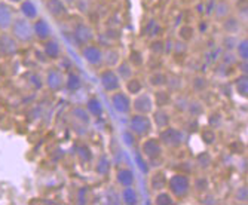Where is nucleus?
<instances>
[{"label":"nucleus","instance_id":"obj_13","mask_svg":"<svg viewBox=\"0 0 248 205\" xmlns=\"http://www.w3.org/2000/svg\"><path fill=\"white\" fill-rule=\"evenodd\" d=\"M150 115L153 126H156L159 131L171 125V113L165 107H156Z\"/></svg>","mask_w":248,"mask_h":205},{"label":"nucleus","instance_id":"obj_36","mask_svg":"<svg viewBox=\"0 0 248 205\" xmlns=\"http://www.w3.org/2000/svg\"><path fill=\"white\" fill-rule=\"evenodd\" d=\"M235 91L242 97V98H247L248 97V79H247V75H241L236 80H235Z\"/></svg>","mask_w":248,"mask_h":205},{"label":"nucleus","instance_id":"obj_40","mask_svg":"<svg viewBox=\"0 0 248 205\" xmlns=\"http://www.w3.org/2000/svg\"><path fill=\"white\" fill-rule=\"evenodd\" d=\"M238 40L239 39L236 37V34H226L221 40V49L223 51H235Z\"/></svg>","mask_w":248,"mask_h":205},{"label":"nucleus","instance_id":"obj_3","mask_svg":"<svg viewBox=\"0 0 248 205\" xmlns=\"http://www.w3.org/2000/svg\"><path fill=\"white\" fill-rule=\"evenodd\" d=\"M153 129V122L150 115H141V113H134L129 118V131L135 137H147Z\"/></svg>","mask_w":248,"mask_h":205},{"label":"nucleus","instance_id":"obj_35","mask_svg":"<svg viewBox=\"0 0 248 205\" xmlns=\"http://www.w3.org/2000/svg\"><path fill=\"white\" fill-rule=\"evenodd\" d=\"M111 170V164H110V159L107 156H101L97 164H95V173L100 175V177H106Z\"/></svg>","mask_w":248,"mask_h":205},{"label":"nucleus","instance_id":"obj_1","mask_svg":"<svg viewBox=\"0 0 248 205\" xmlns=\"http://www.w3.org/2000/svg\"><path fill=\"white\" fill-rule=\"evenodd\" d=\"M167 190H170L175 199H185L192 190V178L187 174L175 173L167 181Z\"/></svg>","mask_w":248,"mask_h":205},{"label":"nucleus","instance_id":"obj_50","mask_svg":"<svg viewBox=\"0 0 248 205\" xmlns=\"http://www.w3.org/2000/svg\"><path fill=\"white\" fill-rule=\"evenodd\" d=\"M172 52L177 55H185L187 52V43L185 40H177L172 45Z\"/></svg>","mask_w":248,"mask_h":205},{"label":"nucleus","instance_id":"obj_33","mask_svg":"<svg viewBox=\"0 0 248 205\" xmlns=\"http://www.w3.org/2000/svg\"><path fill=\"white\" fill-rule=\"evenodd\" d=\"M192 89H193V93H196V94L205 93V91L208 89V79L205 76H202V75H196L192 79Z\"/></svg>","mask_w":248,"mask_h":205},{"label":"nucleus","instance_id":"obj_11","mask_svg":"<svg viewBox=\"0 0 248 205\" xmlns=\"http://www.w3.org/2000/svg\"><path fill=\"white\" fill-rule=\"evenodd\" d=\"M64 82H65V76L60 68L52 67L46 72V75H45V83H46L48 89L52 91V93L61 91L64 88Z\"/></svg>","mask_w":248,"mask_h":205},{"label":"nucleus","instance_id":"obj_28","mask_svg":"<svg viewBox=\"0 0 248 205\" xmlns=\"http://www.w3.org/2000/svg\"><path fill=\"white\" fill-rule=\"evenodd\" d=\"M121 198H122V202L126 204V205H137L139 204V192L135 190L132 186H128V188H122V193H121Z\"/></svg>","mask_w":248,"mask_h":205},{"label":"nucleus","instance_id":"obj_24","mask_svg":"<svg viewBox=\"0 0 248 205\" xmlns=\"http://www.w3.org/2000/svg\"><path fill=\"white\" fill-rule=\"evenodd\" d=\"M231 11H232V5L228 2V0H220V2H216L213 15L217 21H221L228 15H231Z\"/></svg>","mask_w":248,"mask_h":205},{"label":"nucleus","instance_id":"obj_27","mask_svg":"<svg viewBox=\"0 0 248 205\" xmlns=\"http://www.w3.org/2000/svg\"><path fill=\"white\" fill-rule=\"evenodd\" d=\"M116 73H118V76L121 78V80H124V82H126L128 79H131V78H134V67L128 63V61H121L116 67Z\"/></svg>","mask_w":248,"mask_h":205},{"label":"nucleus","instance_id":"obj_18","mask_svg":"<svg viewBox=\"0 0 248 205\" xmlns=\"http://www.w3.org/2000/svg\"><path fill=\"white\" fill-rule=\"evenodd\" d=\"M167 181H168V177L165 174L164 170H156L150 174V189L155 190V192H159V190H164L167 189Z\"/></svg>","mask_w":248,"mask_h":205},{"label":"nucleus","instance_id":"obj_21","mask_svg":"<svg viewBox=\"0 0 248 205\" xmlns=\"http://www.w3.org/2000/svg\"><path fill=\"white\" fill-rule=\"evenodd\" d=\"M116 181L121 188H128V186H134L135 181V175L132 173L131 168L128 167H122L116 171Z\"/></svg>","mask_w":248,"mask_h":205},{"label":"nucleus","instance_id":"obj_23","mask_svg":"<svg viewBox=\"0 0 248 205\" xmlns=\"http://www.w3.org/2000/svg\"><path fill=\"white\" fill-rule=\"evenodd\" d=\"M19 11H21L22 16L30 19V21H34L39 15V11L31 0H22V2L19 3Z\"/></svg>","mask_w":248,"mask_h":205},{"label":"nucleus","instance_id":"obj_29","mask_svg":"<svg viewBox=\"0 0 248 205\" xmlns=\"http://www.w3.org/2000/svg\"><path fill=\"white\" fill-rule=\"evenodd\" d=\"M86 111L89 113V116L91 118H100L103 116V104L98 98H89L88 103H86Z\"/></svg>","mask_w":248,"mask_h":205},{"label":"nucleus","instance_id":"obj_12","mask_svg":"<svg viewBox=\"0 0 248 205\" xmlns=\"http://www.w3.org/2000/svg\"><path fill=\"white\" fill-rule=\"evenodd\" d=\"M19 43L8 32H0V54L3 57H12L18 52Z\"/></svg>","mask_w":248,"mask_h":205},{"label":"nucleus","instance_id":"obj_45","mask_svg":"<svg viewBox=\"0 0 248 205\" xmlns=\"http://www.w3.org/2000/svg\"><path fill=\"white\" fill-rule=\"evenodd\" d=\"M201 139H202V142H204L207 146L213 144L216 142V129H213L210 126L204 128V129L201 131Z\"/></svg>","mask_w":248,"mask_h":205},{"label":"nucleus","instance_id":"obj_9","mask_svg":"<svg viewBox=\"0 0 248 205\" xmlns=\"http://www.w3.org/2000/svg\"><path fill=\"white\" fill-rule=\"evenodd\" d=\"M82 57L83 60L93 67H98L103 64V49L98 47V45L94 43H88L85 47L80 48Z\"/></svg>","mask_w":248,"mask_h":205},{"label":"nucleus","instance_id":"obj_48","mask_svg":"<svg viewBox=\"0 0 248 205\" xmlns=\"http://www.w3.org/2000/svg\"><path fill=\"white\" fill-rule=\"evenodd\" d=\"M172 104L177 110L180 111H186V107L189 104V100L185 95H178L177 98H172Z\"/></svg>","mask_w":248,"mask_h":205},{"label":"nucleus","instance_id":"obj_52","mask_svg":"<svg viewBox=\"0 0 248 205\" xmlns=\"http://www.w3.org/2000/svg\"><path fill=\"white\" fill-rule=\"evenodd\" d=\"M214 6H216V0H208L207 5H205V12H207V14H210V12L213 14Z\"/></svg>","mask_w":248,"mask_h":205},{"label":"nucleus","instance_id":"obj_55","mask_svg":"<svg viewBox=\"0 0 248 205\" xmlns=\"http://www.w3.org/2000/svg\"><path fill=\"white\" fill-rule=\"evenodd\" d=\"M198 29H199L201 33H205V32H207V22H201Z\"/></svg>","mask_w":248,"mask_h":205},{"label":"nucleus","instance_id":"obj_46","mask_svg":"<svg viewBox=\"0 0 248 205\" xmlns=\"http://www.w3.org/2000/svg\"><path fill=\"white\" fill-rule=\"evenodd\" d=\"M128 63L135 68V67H141L144 64V58H143V54L140 51H131L129 54V58H128Z\"/></svg>","mask_w":248,"mask_h":205},{"label":"nucleus","instance_id":"obj_10","mask_svg":"<svg viewBox=\"0 0 248 205\" xmlns=\"http://www.w3.org/2000/svg\"><path fill=\"white\" fill-rule=\"evenodd\" d=\"M73 39L78 47H85L88 43H93L94 40V30L91 26L86 24V22H79L73 30Z\"/></svg>","mask_w":248,"mask_h":205},{"label":"nucleus","instance_id":"obj_34","mask_svg":"<svg viewBox=\"0 0 248 205\" xmlns=\"http://www.w3.org/2000/svg\"><path fill=\"white\" fill-rule=\"evenodd\" d=\"M218 60H220L221 65L228 67V68H232L233 65L238 64V57L233 51H223Z\"/></svg>","mask_w":248,"mask_h":205},{"label":"nucleus","instance_id":"obj_57","mask_svg":"<svg viewBox=\"0 0 248 205\" xmlns=\"http://www.w3.org/2000/svg\"><path fill=\"white\" fill-rule=\"evenodd\" d=\"M8 2H9V3H21L22 0H8Z\"/></svg>","mask_w":248,"mask_h":205},{"label":"nucleus","instance_id":"obj_54","mask_svg":"<svg viewBox=\"0 0 248 205\" xmlns=\"http://www.w3.org/2000/svg\"><path fill=\"white\" fill-rule=\"evenodd\" d=\"M239 70H241V73L247 75V72H248V67H247V61H241V63H239Z\"/></svg>","mask_w":248,"mask_h":205},{"label":"nucleus","instance_id":"obj_42","mask_svg":"<svg viewBox=\"0 0 248 205\" xmlns=\"http://www.w3.org/2000/svg\"><path fill=\"white\" fill-rule=\"evenodd\" d=\"M211 162H213V158H211V155H210L208 152H201V153L196 156V164H198V167L202 168V170L208 168V167L211 165Z\"/></svg>","mask_w":248,"mask_h":205},{"label":"nucleus","instance_id":"obj_14","mask_svg":"<svg viewBox=\"0 0 248 205\" xmlns=\"http://www.w3.org/2000/svg\"><path fill=\"white\" fill-rule=\"evenodd\" d=\"M15 19V14L6 2L0 0V32H8Z\"/></svg>","mask_w":248,"mask_h":205},{"label":"nucleus","instance_id":"obj_38","mask_svg":"<svg viewBox=\"0 0 248 205\" xmlns=\"http://www.w3.org/2000/svg\"><path fill=\"white\" fill-rule=\"evenodd\" d=\"M149 49L155 57H162L165 54V40L162 39H155L150 42Z\"/></svg>","mask_w":248,"mask_h":205},{"label":"nucleus","instance_id":"obj_7","mask_svg":"<svg viewBox=\"0 0 248 205\" xmlns=\"http://www.w3.org/2000/svg\"><path fill=\"white\" fill-rule=\"evenodd\" d=\"M100 83L107 94L116 93V91H119L122 86V80L118 76V73L115 72V68H108V67L104 68V70L100 73Z\"/></svg>","mask_w":248,"mask_h":205},{"label":"nucleus","instance_id":"obj_31","mask_svg":"<svg viewBox=\"0 0 248 205\" xmlns=\"http://www.w3.org/2000/svg\"><path fill=\"white\" fill-rule=\"evenodd\" d=\"M175 201H177V199L170 193V190L164 189V190L156 192V196H155V199H153V204H155V205H174Z\"/></svg>","mask_w":248,"mask_h":205},{"label":"nucleus","instance_id":"obj_43","mask_svg":"<svg viewBox=\"0 0 248 205\" xmlns=\"http://www.w3.org/2000/svg\"><path fill=\"white\" fill-rule=\"evenodd\" d=\"M208 126L213 129H218L223 126V116L220 111H213L208 116Z\"/></svg>","mask_w":248,"mask_h":205},{"label":"nucleus","instance_id":"obj_5","mask_svg":"<svg viewBox=\"0 0 248 205\" xmlns=\"http://www.w3.org/2000/svg\"><path fill=\"white\" fill-rule=\"evenodd\" d=\"M141 153L146 158V161L155 162L164 156V146L157 137H146V140L141 143Z\"/></svg>","mask_w":248,"mask_h":205},{"label":"nucleus","instance_id":"obj_49","mask_svg":"<svg viewBox=\"0 0 248 205\" xmlns=\"http://www.w3.org/2000/svg\"><path fill=\"white\" fill-rule=\"evenodd\" d=\"M78 155H79V158L82 159V161H85V162L91 161V159H93V152L88 149V146H83V144L78 146Z\"/></svg>","mask_w":248,"mask_h":205},{"label":"nucleus","instance_id":"obj_6","mask_svg":"<svg viewBox=\"0 0 248 205\" xmlns=\"http://www.w3.org/2000/svg\"><path fill=\"white\" fill-rule=\"evenodd\" d=\"M132 98L129 94L124 93V91H116V93L110 94V104L115 109V111H118L119 115H129L132 111Z\"/></svg>","mask_w":248,"mask_h":205},{"label":"nucleus","instance_id":"obj_8","mask_svg":"<svg viewBox=\"0 0 248 205\" xmlns=\"http://www.w3.org/2000/svg\"><path fill=\"white\" fill-rule=\"evenodd\" d=\"M132 111L134 113H141V115H150L155 110V103H153V95L149 93H140L137 95H134L132 98Z\"/></svg>","mask_w":248,"mask_h":205},{"label":"nucleus","instance_id":"obj_22","mask_svg":"<svg viewBox=\"0 0 248 205\" xmlns=\"http://www.w3.org/2000/svg\"><path fill=\"white\" fill-rule=\"evenodd\" d=\"M64 88H67V91H70V93H76V91H79L82 88L80 75L76 73V72H72V70L67 72L65 82H64Z\"/></svg>","mask_w":248,"mask_h":205},{"label":"nucleus","instance_id":"obj_53","mask_svg":"<svg viewBox=\"0 0 248 205\" xmlns=\"http://www.w3.org/2000/svg\"><path fill=\"white\" fill-rule=\"evenodd\" d=\"M134 137H135V135H134L131 131H128V132H125V134H124V140H125L128 144H132V142H134Z\"/></svg>","mask_w":248,"mask_h":205},{"label":"nucleus","instance_id":"obj_56","mask_svg":"<svg viewBox=\"0 0 248 205\" xmlns=\"http://www.w3.org/2000/svg\"><path fill=\"white\" fill-rule=\"evenodd\" d=\"M62 2H64L65 5H70V3H76V0H62Z\"/></svg>","mask_w":248,"mask_h":205},{"label":"nucleus","instance_id":"obj_32","mask_svg":"<svg viewBox=\"0 0 248 205\" xmlns=\"http://www.w3.org/2000/svg\"><path fill=\"white\" fill-rule=\"evenodd\" d=\"M205 111V107L202 104L199 100H193V101H189L187 107H186V113L189 115V118H199L202 113Z\"/></svg>","mask_w":248,"mask_h":205},{"label":"nucleus","instance_id":"obj_39","mask_svg":"<svg viewBox=\"0 0 248 205\" xmlns=\"http://www.w3.org/2000/svg\"><path fill=\"white\" fill-rule=\"evenodd\" d=\"M235 54H236L238 60H241V61H247L248 60V40L247 39L238 40V45H236V48H235Z\"/></svg>","mask_w":248,"mask_h":205},{"label":"nucleus","instance_id":"obj_16","mask_svg":"<svg viewBox=\"0 0 248 205\" xmlns=\"http://www.w3.org/2000/svg\"><path fill=\"white\" fill-rule=\"evenodd\" d=\"M61 45L57 39L49 37L46 40H43V54L46 55L49 60H60L61 58Z\"/></svg>","mask_w":248,"mask_h":205},{"label":"nucleus","instance_id":"obj_4","mask_svg":"<svg viewBox=\"0 0 248 205\" xmlns=\"http://www.w3.org/2000/svg\"><path fill=\"white\" fill-rule=\"evenodd\" d=\"M185 135L186 134L180 128H175V126L170 125V126L161 129L159 137H157V139L161 140L164 147H167V149H177V147H180L185 143Z\"/></svg>","mask_w":248,"mask_h":205},{"label":"nucleus","instance_id":"obj_2","mask_svg":"<svg viewBox=\"0 0 248 205\" xmlns=\"http://www.w3.org/2000/svg\"><path fill=\"white\" fill-rule=\"evenodd\" d=\"M11 34L18 43H30L34 37L31 21L24 16H15L12 26H11Z\"/></svg>","mask_w":248,"mask_h":205},{"label":"nucleus","instance_id":"obj_15","mask_svg":"<svg viewBox=\"0 0 248 205\" xmlns=\"http://www.w3.org/2000/svg\"><path fill=\"white\" fill-rule=\"evenodd\" d=\"M31 26H33V33L37 39H40L42 42L43 40H46L49 37H52V29L49 26V22L46 19H43V18H36L33 22H31Z\"/></svg>","mask_w":248,"mask_h":205},{"label":"nucleus","instance_id":"obj_19","mask_svg":"<svg viewBox=\"0 0 248 205\" xmlns=\"http://www.w3.org/2000/svg\"><path fill=\"white\" fill-rule=\"evenodd\" d=\"M241 19L235 15H228L224 19H221V30L226 34H238L241 32Z\"/></svg>","mask_w":248,"mask_h":205},{"label":"nucleus","instance_id":"obj_47","mask_svg":"<svg viewBox=\"0 0 248 205\" xmlns=\"http://www.w3.org/2000/svg\"><path fill=\"white\" fill-rule=\"evenodd\" d=\"M178 36H180V39H182V40L187 42V40H190L195 36V29L192 26H183L182 29H180V32H178Z\"/></svg>","mask_w":248,"mask_h":205},{"label":"nucleus","instance_id":"obj_25","mask_svg":"<svg viewBox=\"0 0 248 205\" xmlns=\"http://www.w3.org/2000/svg\"><path fill=\"white\" fill-rule=\"evenodd\" d=\"M121 63V54L118 49H106L103 51V64H106L108 68H115Z\"/></svg>","mask_w":248,"mask_h":205},{"label":"nucleus","instance_id":"obj_44","mask_svg":"<svg viewBox=\"0 0 248 205\" xmlns=\"http://www.w3.org/2000/svg\"><path fill=\"white\" fill-rule=\"evenodd\" d=\"M192 186L196 189V192L199 193H205L210 189V180L207 177H198L195 180V183H192Z\"/></svg>","mask_w":248,"mask_h":205},{"label":"nucleus","instance_id":"obj_37","mask_svg":"<svg viewBox=\"0 0 248 205\" xmlns=\"http://www.w3.org/2000/svg\"><path fill=\"white\" fill-rule=\"evenodd\" d=\"M165 88H168L170 93H180V91H182V88H183L182 78H180L178 75H174V76L168 75V80H167Z\"/></svg>","mask_w":248,"mask_h":205},{"label":"nucleus","instance_id":"obj_51","mask_svg":"<svg viewBox=\"0 0 248 205\" xmlns=\"http://www.w3.org/2000/svg\"><path fill=\"white\" fill-rule=\"evenodd\" d=\"M235 199L238 202H247L248 201V188H247V185H244V186H241V188L236 189Z\"/></svg>","mask_w":248,"mask_h":205},{"label":"nucleus","instance_id":"obj_41","mask_svg":"<svg viewBox=\"0 0 248 205\" xmlns=\"http://www.w3.org/2000/svg\"><path fill=\"white\" fill-rule=\"evenodd\" d=\"M72 115L79 121V124H83V125H88L89 124V113L86 111V109H82V107H75L72 110Z\"/></svg>","mask_w":248,"mask_h":205},{"label":"nucleus","instance_id":"obj_17","mask_svg":"<svg viewBox=\"0 0 248 205\" xmlns=\"http://www.w3.org/2000/svg\"><path fill=\"white\" fill-rule=\"evenodd\" d=\"M46 9L57 19H62L69 15V8L62 0H46Z\"/></svg>","mask_w":248,"mask_h":205},{"label":"nucleus","instance_id":"obj_26","mask_svg":"<svg viewBox=\"0 0 248 205\" xmlns=\"http://www.w3.org/2000/svg\"><path fill=\"white\" fill-rule=\"evenodd\" d=\"M167 80H168V75L164 73L162 70H153L149 76V83L150 86L153 88H165L167 85Z\"/></svg>","mask_w":248,"mask_h":205},{"label":"nucleus","instance_id":"obj_20","mask_svg":"<svg viewBox=\"0 0 248 205\" xmlns=\"http://www.w3.org/2000/svg\"><path fill=\"white\" fill-rule=\"evenodd\" d=\"M153 103L155 107H168L172 104V93H170L165 88H157L156 93L153 94Z\"/></svg>","mask_w":248,"mask_h":205},{"label":"nucleus","instance_id":"obj_30","mask_svg":"<svg viewBox=\"0 0 248 205\" xmlns=\"http://www.w3.org/2000/svg\"><path fill=\"white\" fill-rule=\"evenodd\" d=\"M125 88H126V94H129V95H137V94H140V93H143L144 91V85H143V82L140 80V79H137V78H131V79H128L126 82H125Z\"/></svg>","mask_w":248,"mask_h":205}]
</instances>
